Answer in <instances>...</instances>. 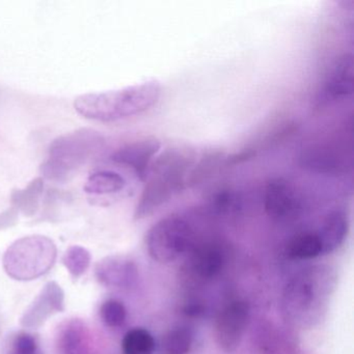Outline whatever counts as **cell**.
<instances>
[{"label": "cell", "mask_w": 354, "mask_h": 354, "mask_svg": "<svg viewBox=\"0 0 354 354\" xmlns=\"http://www.w3.org/2000/svg\"><path fill=\"white\" fill-rule=\"evenodd\" d=\"M160 97V84L155 80L119 91L77 97L74 107L86 119L113 122L144 113Z\"/></svg>", "instance_id": "cell-1"}, {"label": "cell", "mask_w": 354, "mask_h": 354, "mask_svg": "<svg viewBox=\"0 0 354 354\" xmlns=\"http://www.w3.org/2000/svg\"><path fill=\"white\" fill-rule=\"evenodd\" d=\"M330 275L321 268L302 271L283 290L281 312L288 322L312 325L320 318L330 292Z\"/></svg>", "instance_id": "cell-2"}, {"label": "cell", "mask_w": 354, "mask_h": 354, "mask_svg": "<svg viewBox=\"0 0 354 354\" xmlns=\"http://www.w3.org/2000/svg\"><path fill=\"white\" fill-rule=\"evenodd\" d=\"M194 162L189 152L173 149L161 155L147 175V183L136 207V218L152 214L161 205L169 202L181 192L185 184L188 169Z\"/></svg>", "instance_id": "cell-3"}, {"label": "cell", "mask_w": 354, "mask_h": 354, "mask_svg": "<svg viewBox=\"0 0 354 354\" xmlns=\"http://www.w3.org/2000/svg\"><path fill=\"white\" fill-rule=\"evenodd\" d=\"M104 140L93 129H80L53 140L42 174L53 181L64 182L98 152Z\"/></svg>", "instance_id": "cell-4"}, {"label": "cell", "mask_w": 354, "mask_h": 354, "mask_svg": "<svg viewBox=\"0 0 354 354\" xmlns=\"http://www.w3.org/2000/svg\"><path fill=\"white\" fill-rule=\"evenodd\" d=\"M57 257L53 240L45 236H28L9 246L3 257V268L12 279L32 281L46 274Z\"/></svg>", "instance_id": "cell-5"}, {"label": "cell", "mask_w": 354, "mask_h": 354, "mask_svg": "<svg viewBox=\"0 0 354 354\" xmlns=\"http://www.w3.org/2000/svg\"><path fill=\"white\" fill-rule=\"evenodd\" d=\"M194 232L185 218L171 215L155 223L147 235V248L153 260L169 263L194 245Z\"/></svg>", "instance_id": "cell-6"}, {"label": "cell", "mask_w": 354, "mask_h": 354, "mask_svg": "<svg viewBox=\"0 0 354 354\" xmlns=\"http://www.w3.org/2000/svg\"><path fill=\"white\" fill-rule=\"evenodd\" d=\"M250 306L245 301H233L223 308L215 324V341L223 351H235L243 339L250 322Z\"/></svg>", "instance_id": "cell-7"}, {"label": "cell", "mask_w": 354, "mask_h": 354, "mask_svg": "<svg viewBox=\"0 0 354 354\" xmlns=\"http://www.w3.org/2000/svg\"><path fill=\"white\" fill-rule=\"evenodd\" d=\"M301 208L299 194L290 182L283 179L269 182L265 192V210L270 218L277 221H290L299 214Z\"/></svg>", "instance_id": "cell-8"}, {"label": "cell", "mask_w": 354, "mask_h": 354, "mask_svg": "<svg viewBox=\"0 0 354 354\" xmlns=\"http://www.w3.org/2000/svg\"><path fill=\"white\" fill-rule=\"evenodd\" d=\"M65 310V293L59 283L49 281L21 317L22 326L39 328L53 315Z\"/></svg>", "instance_id": "cell-9"}, {"label": "cell", "mask_w": 354, "mask_h": 354, "mask_svg": "<svg viewBox=\"0 0 354 354\" xmlns=\"http://www.w3.org/2000/svg\"><path fill=\"white\" fill-rule=\"evenodd\" d=\"M97 281L107 288L128 289L138 281V267L133 261L123 257H107L97 264Z\"/></svg>", "instance_id": "cell-10"}, {"label": "cell", "mask_w": 354, "mask_h": 354, "mask_svg": "<svg viewBox=\"0 0 354 354\" xmlns=\"http://www.w3.org/2000/svg\"><path fill=\"white\" fill-rule=\"evenodd\" d=\"M225 264V254L216 244H204L192 252L186 272L190 279L206 281L218 275Z\"/></svg>", "instance_id": "cell-11"}, {"label": "cell", "mask_w": 354, "mask_h": 354, "mask_svg": "<svg viewBox=\"0 0 354 354\" xmlns=\"http://www.w3.org/2000/svg\"><path fill=\"white\" fill-rule=\"evenodd\" d=\"M160 147V142L156 140L132 142L115 151L111 156V160L131 167L140 180H145L150 169L151 160Z\"/></svg>", "instance_id": "cell-12"}, {"label": "cell", "mask_w": 354, "mask_h": 354, "mask_svg": "<svg viewBox=\"0 0 354 354\" xmlns=\"http://www.w3.org/2000/svg\"><path fill=\"white\" fill-rule=\"evenodd\" d=\"M61 354H94L92 333L80 319H70L61 325L57 335Z\"/></svg>", "instance_id": "cell-13"}, {"label": "cell", "mask_w": 354, "mask_h": 354, "mask_svg": "<svg viewBox=\"0 0 354 354\" xmlns=\"http://www.w3.org/2000/svg\"><path fill=\"white\" fill-rule=\"evenodd\" d=\"M354 63L351 55L339 57L325 82L322 97L327 101L345 98L353 93Z\"/></svg>", "instance_id": "cell-14"}, {"label": "cell", "mask_w": 354, "mask_h": 354, "mask_svg": "<svg viewBox=\"0 0 354 354\" xmlns=\"http://www.w3.org/2000/svg\"><path fill=\"white\" fill-rule=\"evenodd\" d=\"M318 234L322 254L335 252L343 244L348 234L347 216L341 211H333L325 217Z\"/></svg>", "instance_id": "cell-15"}, {"label": "cell", "mask_w": 354, "mask_h": 354, "mask_svg": "<svg viewBox=\"0 0 354 354\" xmlns=\"http://www.w3.org/2000/svg\"><path fill=\"white\" fill-rule=\"evenodd\" d=\"M287 254L294 260H308L322 254V245L318 234H298L290 240L287 246Z\"/></svg>", "instance_id": "cell-16"}, {"label": "cell", "mask_w": 354, "mask_h": 354, "mask_svg": "<svg viewBox=\"0 0 354 354\" xmlns=\"http://www.w3.org/2000/svg\"><path fill=\"white\" fill-rule=\"evenodd\" d=\"M125 186V179L120 174L113 171H99L88 177L84 190L88 194L103 196L121 192Z\"/></svg>", "instance_id": "cell-17"}, {"label": "cell", "mask_w": 354, "mask_h": 354, "mask_svg": "<svg viewBox=\"0 0 354 354\" xmlns=\"http://www.w3.org/2000/svg\"><path fill=\"white\" fill-rule=\"evenodd\" d=\"M124 354H153L155 350V341L153 335L147 329H130L122 341Z\"/></svg>", "instance_id": "cell-18"}, {"label": "cell", "mask_w": 354, "mask_h": 354, "mask_svg": "<svg viewBox=\"0 0 354 354\" xmlns=\"http://www.w3.org/2000/svg\"><path fill=\"white\" fill-rule=\"evenodd\" d=\"M64 266L66 267L70 274L74 279H78L82 274L86 272L92 261L90 252L86 248L80 245L70 246L65 254L63 259Z\"/></svg>", "instance_id": "cell-19"}, {"label": "cell", "mask_w": 354, "mask_h": 354, "mask_svg": "<svg viewBox=\"0 0 354 354\" xmlns=\"http://www.w3.org/2000/svg\"><path fill=\"white\" fill-rule=\"evenodd\" d=\"M194 335L187 327H178L167 333L163 339L165 354H187L192 349Z\"/></svg>", "instance_id": "cell-20"}, {"label": "cell", "mask_w": 354, "mask_h": 354, "mask_svg": "<svg viewBox=\"0 0 354 354\" xmlns=\"http://www.w3.org/2000/svg\"><path fill=\"white\" fill-rule=\"evenodd\" d=\"M42 189V179L38 178L34 180L26 189L14 192L12 202L14 203L16 208L21 209L24 214L32 215L38 206L39 196Z\"/></svg>", "instance_id": "cell-21"}, {"label": "cell", "mask_w": 354, "mask_h": 354, "mask_svg": "<svg viewBox=\"0 0 354 354\" xmlns=\"http://www.w3.org/2000/svg\"><path fill=\"white\" fill-rule=\"evenodd\" d=\"M100 316L106 326L119 328L126 322L127 310L120 300L109 299L101 306Z\"/></svg>", "instance_id": "cell-22"}, {"label": "cell", "mask_w": 354, "mask_h": 354, "mask_svg": "<svg viewBox=\"0 0 354 354\" xmlns=\"http://www.w3.org/2000/svg\"><path fill=\"white\" fill-rule=\"evenodd\" d=\"M212 207L219 213H230L240 207V200L235 192L223 190L213 198Z\"/></svg>", "instance_id": "cell-23"}, {"label": "cell", "mask_w": 354, "mask_h": 354, "mask_svg": "<svg viewBox=\"0 0 354 354\" xmlns=\"http://www.w3.org/2000/svg\"><path fill=\"white\" fill-rule=\"evenodd\" d=\"M11 354H41L36 337L30 333H20L14 339Z\"/></svg>", "instance_id": "cell-24"}, {"label": "cell", "mask_w": 354, "mask_h": 354, "mask_svg": "<svg viewBox=\"0 0 354 354\" xmlns=\"http://www.w3.org/2000/svg\"><path fill=\"white\" fill-rule=\"evenodd\" d=\"M263 354H292L295 352L292 351L291 346L289 344L279 342V339H274L271 333V339L268 337L266 342L262 344Z\"/></svg>", "instance_id": "cell-25"}, {"label": "cell", "mask_w": 354, "mask_h": 354, "mask_svg": "<svg viewBox=\"0 0 354 354\" xmlns=\"http://www.w3.org/2000/svg\"><path fill=\"white\" fill-rule=\"evenodd\" d=\"M16 221H17V210L15 208L0 213V230L15 225Z\"/></svg>", "instance_id": "cell-26"}]
</instances>
